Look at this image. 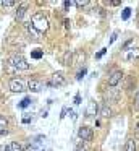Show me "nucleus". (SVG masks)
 <instances>
[{"label": "nucleus", "mask_w": 139, "mask_h": 151, "mask_svg": "<svg viewBox=\"0 0 139 151\" xmlns=\"http://www.w3.org/2000/svg\"><path fill=\"white\" fill-rule=\"evenodd\" d=\"M31 24L37 33H45V31L48 29V20L44 13H41V12H37V13H34L31 17Z\"/></svg>", "instance_id": "obj_1"}, {"label": "nucleus", "mask_w": 139, "mask_h": 151, "mask_svg": "<svg viewBox=\"0 0 139 151\" xmlns=\"http://www.w3.org/2000/svg\"><path fill=\"white\" fill-rule=\"evenodd\" d=\"M6 65L13 70H28L29 68V63L21 54H13V55L8 57L6 60Z\"/></svg>", "instance_id": "obj_2"}, {"label": "nucleus", "mask_w": 139, "mask_h": 151, "mask_svg": "<svg viewBox=\"0 0 139 151\" xmlns=\"http://www.w3.org/2000/svg\"><path fill=\"white\" fill-rule=\"evenodd\" d=\"M47 85L48 86H61V85H65V76H63V73L61 72H57V73H53V75L50 76V80L47 81Z\"/></svg>", "instance_id": "obj_3"}, {"label": "nucleus", "mask_w": 139, "mask_h": 151, "mask_svg": "<svg viewBox=\"0 0 139 151\" xmlns=\"http://www.w3.org/2000/svg\"><path fill=\"white\" fill-rule=\"evenodd\" d=\"M78 137L81 138V140L86 143V141H92V137H94V133H92V128H89V127H81L79 130H78Z\"/></svg>", "instance_id": "obj_4"}, {"label": "nucleus", "mask_w": 139, "mask_h": 151, "mask_svg": "<svg viewBox=\"0 0 139 151\" xmlns=\"http://www.w3.org/2000/svg\"><path fill=\"white\" fill-rule=\"evenodd\" d=\"M24 88H26V85H24L23 80H19V78L10 80V89H11L13 93H23V91H24Z\"/></svg>", "instance_id": "obj_5"}, {"label": "nucleus", "mask_w": 139, "mask_h": 151, "mask_svg": "<svg viewBox=\"0 0 139 151\" xmlns=\"http://www.w3.org/2000/svg\"><path fill=\"white\" fill-rule=\"evenodd\" d=\"M121 80H123V72L121 70H115V72L108 76V86L110 88H115Z\"/></svg>", "instance_id": "obj_6"}, {"label": "nucleus", "mask_w": 139, "mask_h": 151, "mask_svg": "<svg viewBox=\"0 0 139 151\" xmlns=\"http://www.w3.org/2000/svg\"><path fill=\"white\" fill-rule=\"evenodd\" d=\"M125 59L128 60V62L138 60L139 59V47H131V49H126L125 50Z\"/></svg>", "instance_id": "obj_7"}, {"label": "nucleus", "mask_w": 139, "mask_h": 151, "mask_svg": "<svg viewBox=\"0 0 139 151\" xmlns=\"http://www.w3.org/2000/svg\"><path fill=\"white\" fill-rule=\"evenodd\" d=\"M28 88L31 89L32 93H41L44 89V83L39 81V80H29L28 81Z\"/></svg>", "instance_id": "obj_8"}, {"label": "nucleus", "mask_w": 139, "mask_h": 151, "mask_svg": "<svg viewBox=\"0 0 139 151\" xmlns=\"http://www.w3.org/2000/svg\"><path fill=\"white\" fill-rule=\"evenodd\" d=\"M97 112H99V106H97V102H89V106H87L86 109V115H96Z\"/></svg>", "instance_id": "obj_9"}, {"label": "nucleus", "mask_w": 139, "mask_h": 151, "mask_svg": "<svg viewBox=\"0 0 139 151\" xmlns=\"http://www.w3.org/2000/svg\"><path fill=\"white\" fill-rule=\"evenodd\" d=\"M26 12H28V5H26V4H23L21 7H18V10H16V15H15V18H16L18 21H21V20H23V17H24V13H26Z\"/></svg>", "instance_id": "obj_10"}, {"label": "nucleus", "mask_w": 139, "mask_h": 151, "mask_svg": "<svg viewBox=\"0 0 139 151\" xmlns=\"http://www.w3.org/2000/svg\"><path fill=\"white\" fill-rule=\"evenodd\" d=\"M8 151H24V148H23L19 143L13 141V143H10V145H8Z\"/></svg>", "instance_id": "obj_11"}, {"label": "nucleus", "mask_w": 139, "mask_h": 151, "mask_svg": "<svg viewBox=\"0 0 139 151\" xmlns=\"http://www.w3.org/2000/svg\"><path fill=\"white\" fill-rule=\"evenodd\" d=\"M24 26H26V29H28V33L31 34V37H34V39H39V37H37V31H36L34 28H32V24H31V23H26Z\"/></svg>", "instance_id": "obj_12"}, {"label": "nucleus", "mask_w": 139, "mask_h": 151, "mask_svg": "<svg viewBox=\"0 0 139 151\" xmlns=\"http://www.w3.org/2000/svg\"><path fill=\"white\" fill-rule=\"evenodd\" d=\"M125 151H136V141L133 140V138H129V140L126 141V150Z\"/></svg>", "instance_id": "obj_13"}, {"label": "nucleus", "mask_w": 139, "mask_h": 151, "mask_svg": "<svg viewBox=\"0 0 139 151\" xmlns=\"http://www.w3.org/2000/svg\"><path fill=\"white\" fill-rule=\"evenodd\" d=\"M100 115H102V117H105V119H108L110 115H112V111H110L108 106H103V107L100 109Z\"/></svg>", "instance_id": "obj_14"}, {"label": "nucleus", "mask_w": 139, "mask_h": 151, "mask_svg": "<svg viewBox=\"0 0 139 151\" xmlns=\"http://www.w3.org/2000/svg\"><path fill=\"white\" fill-rule=\"evenodd\" d=\"M6 127H8V120L5 115L0 114V130H6Z\"/></svg>", "instance_id": "obj_15"}, {"label": "nucleus", "mask_w": 139, "mask_h": 151, "mask_svg": "<svg viewBox=\"0 0 139 151\" xmlns=\"http://www.w3.org/2000/svg\"><path fill=\"white\" fill-rule=\"evenodd\" d=\"M31 57L32 59H36V60H39V59H42V57H44V52H42V50H32L31 52Z\"/></svg>", "instance_id": "obj_16"}, {"label": "nucleus", "mask_w": 139, "mask_h": 151, "mask_svg": "<svg viewBox=\"0 0 139 151\" xmlns=\"http://www.w3.org/2000/svg\"><path fill=\"white\" fill-rule=\"evenodd\" d=\"M129 17H131V8H125L123 10V13H121V20H129Z\"/></svg>", "instance_id": "obj_17"}, {"label": "nucleus", "mask_w": 139, "mask_h": 151, "mask_svg": "<svg viewBox=\"0 0 139 151\" xmlns=\"http://www.w3.org/2000/svg\"><path fill=\"white\" fill-rule=\"evenodd\" d=\"M0 5L5 8H10V7H15V5H18V2H10V0H6V2H0Z\"/></svg>", "instance_id": "obj_18"}, {"label": "nucleus", "mask_w": 139, "mask_h": 151, "mask_svg": "<svg viewBox=\"0 0 139 151\" xmlns=\"http://www.w3.org/2000/svg\"><path fill=\"white\" fill-rule=\"evenodd\" d=\"M29 104H31V98H24L21 102H19V107H21V109H24V107H28Z\"/></svg>", "instance_id": "obj_19"}, {"label": "nucleus", "mask_w": 139, "mask_h": 151, "mask_svg": "<svg viewBox=\"0 0 139 151\" xmlns=\"http://www.w3.org/2000/svg\"><path fill=\"white\" fill-rule=\"evenodd\" d=\"M74 151H87L86 145H84V141H81V143L76 145V148H74Z\"/></svg>", "instance_id": "obj_20"}, {"label": "nucleus", "mask_w": 139, "mask_h": 151, "mask_svg": "<svg viewBox=\"0 0 139 151\" xmlns=\"http://www.w3.org/2000/svg\"><path fill=\"white\" fill-rule=\"evenodd\" d=\"M118 39V31H115V33L112 34V37H110V41H108V44H113L115 41Z\"/></svg>", "instance_id": "obj_21"}, {"label": "nucleus", "mask_w": 139, "mask_h": 151, "mask_svg": "<svg viewBox=\"0 0 139 151\" xmlns=\"http://www.w3.org/2000/svg\"><path fill=\"white\" fill-rule=\"evenodd\" d=\"M86 73H87V70H86V68L79 70V73H78V76H76V80H81V78H83L84 75H86Z\"/></svg>", "instance_id": "obj_22"}, {"label": "nucleus", "mask_w": 139, "mask_h": 151, "mask_svg": "<svg viewBox=\"0 0 139 151\" xmlns=\"http://www.w3.org/2000/svg\"><path fill=\"white\" fill-rule=\"evenodd\" d=\"M74 5H76V7H86V5H87V2H74Z\"/></svg>", "instance_id": "obj_23"}, {"label": "nucleus", "mask_w": 139, "mask_h": 151, "mask_svg": "<svg viewBox=\"0 0 139 151\" xmlns=\"http://www.w3.org/2000/svg\"><path fill=\"white\" fill-rule=\"evenodd\" d=\"M74 104H81V96L79 94L74 96Z\"/></svg>", "instance_id": "obj_24"}, {"label": "nucleus", "mask_w": 139, "mask_h": 151, "mask_svg": "<svg viewBox=\"0 0 139 151\" xmlns=\"http://www.w3.org/2000/svg\"><path fill=\"white\" fill-rule=\"evenodd\" d=\"M134 101H136V106H139V89L136 91V96H134Z\"/></svg>", "instance_id": "obj_25"}, {"label": "nucleus", "mask_w": 139, "mask_h": 151, "mask_svg": "<svg viewBox=\"0 0 139 151\" xmlns=\"http://www.w3.org/2000/svg\"><path fill=\"white\" fill-rule=\"evenodd\" d=\"M105 52H107V49H102V50H100V52L97 54L96 57H97V59H100V57H102V55H103V54H105Z\"/></svg>", "instance_id": "obj_26"}, {"label": "nucleus", "mask_w": 139, "mask_h": 151, "mask_svg": "<svg viewBox=\"0 0 139 151\" xmlns=\"http://www.w3.org/2000/svg\"><path fill=\"white\" fill-rule=\"evenodd\" d=\"M29 122H31V117H24V119H23V124H29Z\"/></svg>", "instance_id": "obj_27"}, {"label": "nucleus", "mask_w": 139, "mask_h": 151, "mask_svg": "<svg viewBox=\"0 0 139 151\" xmlns=\"http://www.w3.org/2000/svg\"><path fill=\"white\" fill-rule=\"evenodd\" d=\"M65 114H66V109H61V115H60V119H63V117H65Z\"/></svg>", "instance_id": "obj_28"}, {"label": "nucleus", "mask_w": 139, "mask_h": 151, "mask_svg": "<svg viewBox=\"0 0 139 151\" xmlns=\"http://www.w3.org/2000/svg\"><path fill=\"white\" fill-rule=\"evenodd\" d=\"M8 133V130H0V137H2V135H6Z\"/></svg>", "instance_id": "obj_29"}, {"label": "nucleus", "mask_w": 139, "mask_h": 151, "mask_svg": "<svg viewBox=\"0 0 139 151\" xmlns=\"http://www.w3.org/2000/svg\"><path fill=\"white\" fill-rule=\"evenodd\" d=\"M0 151H8V146H0Z\"/></svg>", "instance_id": "obj_30"}, {"label": "nucleus", "mask_w": 139, "mask_h": 151, "mask_svg": "<svg viewBox=\"0 0 139 151\" xmlns=\"http://www.w3.org/2000/svg\"><path fill=\"white\" fill-rule=\"evenodd\" d=\"M138 23H139V13H138Z\"/></svg>", "instance_id": "obj_31"}, {"label": "nucleus", "mask_w": 139, "mask_h": 151, "mask_svg": "<svg viewBox=\"0 0 139 151\" xmlns=\"http://www.w3.org/2000/svg\"><path fill=\"white\" fill-rule=\"evenodd\" d=\"M0 98H2V93H0Z\"/></svg>", "instance_id": "obj_32"}]
</instances>
